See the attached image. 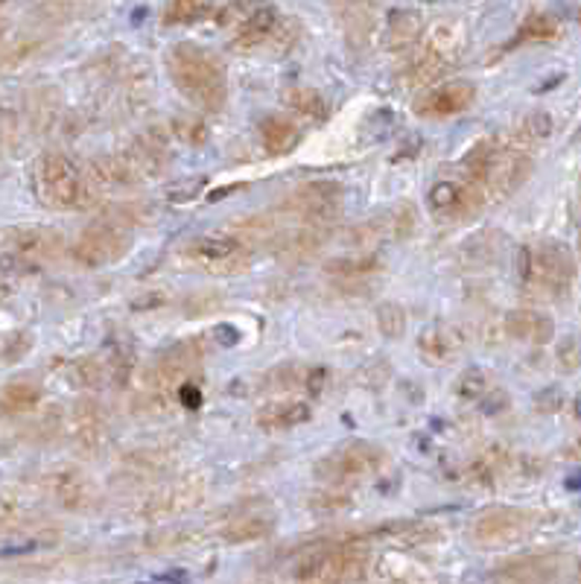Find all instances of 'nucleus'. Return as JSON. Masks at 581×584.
Returning a JSON list of instances; mask_svg holds the SVG:
<instances>
[{"mask_svg": "<svg viewBox=\"0 0 581 584\" xmlns=\"http://www.w3.org/2000/svg\"><path fill=\"white\" fill-rule=\"evenodd\" d=\"M503 147H497L494 140H479V144H473L468 149V155L461 158V170H465V176L482 190V185L488 181V176H491L494 170V164H497V155Z\"/></svg>", "mask_w": 581, "mask_h": 584, "instance_id": "nucleus-21", "label": "nucleus"}, {"mask_svg": "<svg viewBox=\"0 0 581 584\" xmlns=\"http://www.w3.org/2000/svg\"><path fill=\"white\" fill-rule=\"evenodd\" d=\"M506 333L514 336V340L544 345L552 340V333H556V324H552L549 316L535 313V310H511L506 316Z\"/></svg>", "mask_w": 581, "mask_h": 584, "instance_id": "nucleus-13", "label": "nucleus"}, {"mask_svg": "<svg viewBox=\"0 0 581 584\" xmlns=\"http://www.w3.org/2000/svg\"><path fill=\"white\" fill-rule=\"evenodd\" d=\"M345 505H348L345 491H327V494H315V500H313V509H319V512H339V509H345Z\"/></svg>", "mask_w": 581, "mask_h": 584, "instance_id": "nucleus-37", "label": "nucleus"}, {"mask_svg": "<svg viewBox=\"0 0 581 584\" xmlns=\"http://www.w3.org/2000/svg\"><path fill=\"white\" fill-rule=\"evenodd\" d=\"M552 135V117L547 111H535L523 120L520 126V140L523 144H535V140H547Z\"/></svg>", "mask_w": 581, "mask_h": 584, "instance_id": "nucleus-32", "label": "nucleus"}, {"mask_svg": "<svg viewBox=\"0 0 581 584\" xmlns=\"http://www.w3.org/2000/svg\"><path fill=\"white\" fill-rule=\"evenodd\" d=\"M327 369H304V380L301 386L307 388L310 395H322L324 392V386H327Z\"/></svg>", "mask_w": 581, "mask_h": 584, "instance_id": "nucleus-39", "label": "nucleus"}, {"mask_svg": "<svg viewBox=\"0 0 581 584\" xmlns=\"http://www.w3.org/2000/svg\"><path fill=\"white\" fill-rule=\"evenodd\" d=\"M286 102H289V106H293L298 114L313 117V120H324V117H327L324 100H322L319 91H313V88H295V91H289Z\"/></svg>", "mask_w": 581, "mask_h": 584, "instance_id": "nucleus-28", "label": "nucleus"}, {"mask_svg": "<svg viewBox=\"0 0 581 584\" xmlns=\"http://www.w3.org/2000/svg\"><path fill=\"white\" fill-rule=\"evenodd\" d=\"M342 185L334 178H319V181H307L293 190L286 207L295 216H301L310 228L330 225L342 211Z\"/></svg>", "mask_w": 581, "mask_h": 584, "instance_id": "nucleus-6", "label": "nucleus"}, {"mask_svg": "<svg viewBox=\"0 0 581 584\" xmlns=\"http://www.w3.org/2000/svg\"><path fill=\"white\" fill-rule=\"evenodd\" d=\"M42 400V388L30 380H12L4 392H0V404L9 412H26Z\"/></svg>", "mask_w": 581, "mask_h": 584, "instance_id": "nucleus-25", "label": "nucleus"}, {"mask_svg": "<svg viewBox=\"0 0 581 584\" xmlns=\"http://www.w3.org/2000/svg\"><path fill=\"white\" fill-rule=\"evenodd\" d=\"M415 228H418V211H415V205H409V202H401L386 216V231L392 240H409L415 234Z\"/></svg>", "mask_w": 581, "mask_h": 584, "instance_id": "nucleus-27", "label": "nucleus"}, {"mask_svg": "<svg viewBox=\"0 0 581 584\" xmlns=\"http://www.w3.org/2000/svg\"><path fill=\"white\" fill-rule=\"evenodd\" d=\"M167 68L176 88L193 106L205 111L222 109V102H226V80H222L214 59L205 56V50H196L193 44H179L169 50Z\"/></svg>", "mask_w": 581, "mask_h": 584, "instance_id": "nucleus-1", "label": "nucleus"}, {"mask_svg": "<svg viewBox=\"0 0 581 584\" xmlns=\"http://www.w3.org/2000/svg\"><path fill=\"white\" fill-rule=\"evenodd\" d=\"M576 275L573 254L561 243H544L540 249L532 252V275L529 287H540L547 295L558 298L570 290Z\"/></svg>", "mask_w": 581, "mask_h": 584, "instance_id": "nucleus-7", "label": "nucleus"}, {"mask_svg": "<svg viewBox=\"0 0 581 584\" xmlns=\"http://www.w3.org/2000/svg\"><path fill=\"white\" fill-rule=\"evenodd\" d=\"M380 535H382V538L398 541L401 547H418V543L432 541L435 535H439V531H435L432 526H427V523H409V521H401V523L382 526V529H380Z\"/></svg>", "mask_w": 581, "mask_h": 584, "instance_id": "nucleus-26", "label": "nucleus"}, {"mask_svg": "<svg viewBox=\"0 0 581 584\" xmlns=\"http://www.w3.org/2000/svg\"><path fill=\"white\" fill-rule=\"evenodd\" d=\"M322 243L324 240H322L319 228H301L295 234L281 237L278 245H275V252H278V257H284V261H307V257H313L322 249Z\"/></svg>", "mask_w": 581, "mask_h": 584, "instance_id": "nucleus-22", "label": "nucleus"}, {"mask_svg": "<svg viewBox=\"0 0 581 584\" xmlns=\"http://www.w3.org/2000/svg\"><path fill=\"white\" fill-rule=\"evenodd\" d=\"M15 245L26 261H50L62 249V237L50 228H24L15 234Z\"/></svg>", "mask_w": 581, "mask_h": 584, "instance_id": "nucleus-16", "label": "nucleus"}, {"mask_svg": "<svg viewBox=\"0 0 581 584\" xmlns=\"http://www.w3.org/2000/svg\"><path fill=\"white\" fill-rule=\"evenodd\" d=\"M35 187L50 207H82L91 199L82 170L62 152H47L35 164Z\"/></svg>", "mask_w": 581, "mask_h": 584, "instance_id": "nucleus-2", "label": "nucleus"}, {"mask_svg": "<svg viewBox=\"0 0 581 584\" xmlns=\"http://www.w3.org/2000/svg\"><path fill=\"white\" fill-rule=\"evenodd\" d=\"M173 129H176L179 140H184V144H202L205 140V126L196 123V120H176Z\"/></svg>", "mask_w": 581, "mask_h": 584, "instance_id": "nucleus-38", "label": "nucleus"}, {"mask_svg": "<svg viewBox=\"0 0 581 584\" xmlns=\"http://www.w3.org/2000/svg\"><path fill=\"white\" fill-rule=\"evenodd\" d=\"M181 254L184 261L210 272V275H237V272H246L252 261L248 243L234 234H205V237H196L184 245Z\"/></svg>", "mask_w": 581, "mask_h": 584, "instance_id": "nucleus-4", "label": "nucleus"}, {"mask_svg": "<svg viewBox=\"0 0 581 584\" xmlns=\"http://www.w3.org/2000/svg\"><path fill=\"white\" fill-rule=\"evenodd\" d=\"M377 330L386 336V340H401L406 330V310L394 302H386L377 307Z\"/></svg>", "mask_w": 581, "mask_h": 584, "instance_id": "nucleus-29", "label": "nucleus"}, {"mask_svg": "<svg viewBox=\"0 0 581 584\" xmlns=\"http://www.w3.org/2000/svg\"><path fill=\"white\" fill-rule=\"evenodd\" d=\"M275 526V517L272 514H260V512H248L234 517V521L222 529V538L228 543H248V541H260L266 538Z\"/></svg>", "mask_w": 581, "mask_h": 584, "instance_id": "nucleus-19", "label": "nucleus"}, {"mask_svg": "<svg viewBox=\"0 0 581 584\" xmlns=\"http://www.w3.org/2000/svg\"><path fill=\"white\" fill-rule=\"evenodd\" d=\"M526 526H529V514L520 509H488L473 523V538L485 547H503L518 541Z\"/></svg>", "mask_w": 581, "mask_h": 584, "instance_id": "nucleus-10", "label": "nucleus"}, {"mask_svg": "<svg viewBox=\"0 0 581 584\" xmlns=\"http://www.w3.org/2000/svg\"><path fill=\"white\" fill-rule=\"evenodd\" d=\"M129 252V234L114 223H94L73 243V261L85 269H102L117 263Z\"/></svg>", "mask_w": 581, "mask_h": 584, "instance_id": "nucleus-5", "label": "nucleus"}, {"mask_svg": "<svg viewBox=\"0 0 581 584\" xmlns=\"http://www.w3.org/2000/svg\"><path fill=\"white\" fill-rule=\"evenodd\" d=\"M53 491H56L59 503L68 505V509H79V505H85L91 497L88 479L76 471H59L56 476H53Z\"/></svg>", "mask_w": 581, "mask_h": 584, "instance_id": "nucleus-23", "label": "nucleus"}, {"mask_svg": "<svg viewBox=\"0 0 581 584\" xmlns=\"http://www.w3.org/2000/svg\"><path fill=\"white\" fill-rule=\"evenodd\" d=\"M176 397H179V404H181V407H188V409H199V407H202V388L196 386V383H184V386H179Z\"/></svg>", "mask_w": 581, "mask_h": 584, "instance_id": "nucleus-40", "label": "nucleus"}, {"mask_svg": "<svg viewBox=\"0 0 581 584\" xmlns=\"http://www.w3.org/2000/svg\"><path fill=\"white\" fill-rule=\"evenodd\" d=\"M71 433H73L76 445L82 447V450H88V453L100 450V445L105 441V424H102L100 409L91 404V400H82V404L73 409Z\"/></svg>", "mask_w": 581, "mask_h": 584, "instance_id": "nucleus-14", "label": "nucleus"}, {"mask_svg": "<svg viewBox=\"0 0 581 584\" xmlns=\"http://www.w3.org/2000/svg\"><path fill=\"white\" fill-rule=\"evenodd\" d=\"M573 412H576V418H581V395L576 397V404H573Z\"/></svg>", "mask_w": 581, "mask_h": 584, "instance_id": "nucleus-43", "label": "nucleus"}, {"mask_svg": "<svg viewBox=\"0 0 581 584\" xmlns=\"http://www.w3.org/2000/svg\"><path fill=\"white\" fill-rule=\"evenodd\" d=\"M30 345H33L30 336L18 333V345H15V340H9L6 348H4V357H6V359H21V354H26V350H30Z\"/></svg>", "mask_w": 581, "mask_h": 584, "instance_id": "nucleus-41", "label": "nucleus"}, {"mask_svg": "<svg viewBox=\"0 0 581 584\" xmlns=\"http://www.w3.org/2000/svg\"><path fill=\"white\" fill-rule=\"evenodd\" d=\"M532 176V158L523 155L520 149H499L497 164L488 181L482 185V196L506 199L514 190L523 187V181Z\"/></svg>", "mask_w": 581, "mask_h": 584, "instance_id": "nucleus-9", "label": "nucleus"}, {"mask_svg": "<svg viewBox=\"0 0 581 584\" xmlns=\"http://www.w3.org/2000/svg\"><path fill=\"white\" fill-rule=\"evenodd\" d=\"M523 38H552L556 35V21L547 18V15H535L523 24Z\"/></svg>", "mask_w": 581, "mask_h": 584, "instance_id": "nucleus-35", "label": "nucleus"}, {"mask_svg": "<svg viewBox=\"0 0 581 584\" xmlns=\"http://www.w3.org/2000/svg\"><path fill=\"white\" fill-rule=\"evenodd\" d=\"M105 374L114 388H126L131 380V369H135V348H131L123 336H114L109 342V357H102Z\"/></svg>", "mask_w": 581, "mask_h": 584, "instance_id": "nucleus-18", "label": "nucleus"}, {"mask_svg": "<svg viewBox=\"0 0 581 584\" xmlns=\"http://www.w3.org/2000/svg\"><path fill=\"white\" fill-rule=\"evenodd\" d=\"M418 350H421V357L430 362V366H444V362L450 359V354H453V340H450V333H447L444 328H435V324H430V328H424L418 333Z\"/></svg>", "mask_w": 581, "mask_h": 584, "instance_id": "nucleus-24", "label": "nucleus"}, {"mask_svg": "<svg viewBox=\"0 0 581 584\" xmlns=\"http://www.w3.org/2000/svg\"><path fill=\"white\" fill-rule=\"evenodd\" d=\"M199 479L196 476H184V479H176V483H169L167 488H161L158 494H152L150 505H152V512H179V509H188V505H193L196 500H199Z\"/></svg>", "mask_w": 581, "mask_h": 584, "instance_id": "nucleus-15", "label": "nucleus"}, {"mask_svg": "<svg viewBox=\"0 0 581 584\" xmlns=\"http://www.w3.org/2000/svg\"><path fill=\"white\" fill-rule=\"evenodd\" d=\"M202 187H205L202 178L181 181V185H176V187L167 190V199H169V202H190V199H196V193H202Z\"/></svg>", "mask_w": 581, "mask_h": 584, "instance_id": "nucleus-36", "label": "nucleus"}, {"mask_svg": "<svg viewBox=\"0 0 581 584\" xmlns=\"http://www.w3.org/2000/svg\"><path fill=\"white\" fill-rule=\"evenodd\" d=\"M485 392H488V378H485L482 369H465V371L459 374L456 395H459L461 400H468V404H473V400H482Z\"/></svg>", "mask_w": 581, "mask_h": 584, "instance_id": "nucleus-30", "label": "nucleus"}, {"mask_svg": "<svg viewBox=\"0 0 581 584\" xmlns=\"http://www.w3.org/2000/svg\"><path fill=\"white\" fill-rule=\"evenodd\" d=\"M260 140L269 155H286L298 144V129L293 120H286V117H263Z\"/></svg>", "mask_w": 581, "mask_h": 584, "instance_id": "nucleus-17", "label": "nucleus"}, {"mask_svg": "<svg viewBox=\"0 0 581 584\" xmlns=\"http://www.w3.org/2000/svg\"><path fill=\"white\" fill-rule=\"evenodd\" d=\"M485 202L479 187L459 185V181H435L430 187V207L441 219H470Z\"/></svg>", "mask_w": 581, "mask_h": 584, "instance_id": "nucleus-8", "label": "nucleus"}, {"mask_svg": "<svg viewBox=\"0 0 581 584\" xmlns=\"http://www.w3.org/2000/svg\"><path fill=\"white\" fill-rule=\"evenodd\" d=\"M324 272L330 278H336L339 283H360L365 278H372L374 272H380V263L372 254H353V257H336V261H327Z\"/></svg>", "mask_w": 581, "mask_h": 584, "instance_id": "nucleus-20", "label": "nucleus"}, {"mask_svg": "<svg viewBox=\"0 0 581 584\" xmlns=\"http://www.w3.org/2000/svg\"><path fill=\"white\" fill-rule=\"evenodd\" d=\"M473 94H477V91H473L470 82H447L441 88H435L427 100H421L418 111L424 117H453L470 106Z\"/></svg>", "mask_w": 581, "mask_h": 584, "instance_id": "nucleus-11", "label": "nucleus"}, {"mask_svg": "<svg viewBox=\"0 0 581 584\" xmlns=\"http://www.w3.org/2000/svg\"><path fill=\"white\" fill-rule=\"evenodd\" d=\"M558 366L564 371H576L581 366V345L576 336H564L558 345Z\"/></svg>", "mask_w": 581, "mask_h": 584, "instance_id": "nucleus-34", "label": "nucleus"}, {"mask_svg": "<svg viewBox=\"0 0 581 584\" xmlns=\"http://www.w3.org/2000/svg\"><path fill=\"white\" fill-rule=\"evenodd\" d=\"M310 415L313 409L304 400H269L257 412V426L266 433H281V430H293V426L307 424Z\"/></svg>", "mask_w": 581, "mask_h": 584, "instance_id": "nucleus-12", "label": "nucleus"}, {"mask_svg": "<svg viewBox=\"0 0 581 584\" xmlns=\"http://www.w3.org/2000/svg\"><path fill=\"white\" fill-rule=\"evenodd\" d=\"M518 275L523 283H529V275H532V249H523L518 252Z\"/></svg>", "mask_w": 581, "mask_h": 584, "instance_id": "nucleus-42", "label": "nucleus"}, {"mask_svg": "<svg viewBox=\"0 0 581 584\" xmlns=\"http://www.w3.org/2000/svg\"><path fill=\"white\" fill-rule=\"evenodd\" d=\"M76 380L85 388H102L109 374H105V362L102 357H85L76 362Z\"/></svg>", "mask_w": 581, "mask_h": 584, "instance_id": "nucleus-31", "label": "nucleus"}, {"mask_svg": "<svg viewBox=\"0 0 581 584\" xmlns=\"http://www.w3.org/2000/svg\"><path fill=\"white\" fill-rule=\"evenodd\" d=\"M386 464H389V456L382 453V447L368 445V441H348V445L330 450L327 456L315 464V476L342 488V485L363 483V479L377 476Z\"/></svg>", "mask_w": 581, "mask_h": 584, "instance_id": "nucleus-3", "label": "nucleus"}, {"mask_svg": "<svg viewBox=\"0 0 581 584\" xmlns=\"http://www.w3.org/2000/svg\"><path fill=\"white\" fill-rule=\"evenodd\" d=\"M205 12L202 0H173L167 9V21L169 24H190Z\"/></svg>", "mask_w": 581, "mask_h": 584, "instance_id": "nucleus-33", "label": "nucleus"}]
</instances>
